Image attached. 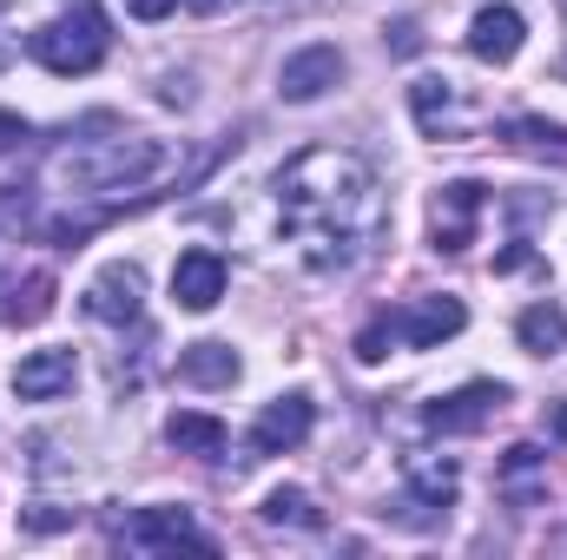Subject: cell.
Instances as JSON below:
<instances>
[{
	"label": "cell",
	"mask_w": 567,
	"mask_h": 560,
	"mask_svg": "<svg viewBox=\"0 0 567 560\" xmlns=\"http://www.w3.org/2000/svg\"><path fill=\"white\" fill-rule=\"evenodd\" d=\"M278 225L297 245V258L310 271H350L357 258H370V245L390 231V198L383 178L370 172V158L337 152V145H310L278 172Z\"/></svg>",
	"instance_id": "6da1fadb"
},
{
	"label": "cell",
	"mask_w": 567,
	"mask_h": 560,
	"mask_svg": "<svg viewBox=\"0 0 567 560\" xmlns=\"http://www.w3.org/2000/svg\"><path fill=\"white\" fill-rule=\"evenodd\" d=\"M53 172H60V185H66L73 198H120V191L158 185V178L172 172V152H165L158 139H145V133L80 139V145H66V152L53 158Z\"/></svg>",
	"instance_id": "7a4b0ae2"
},
{
	"label": "cell",
	"mask_w": 567,
	"mask_h": 560,
	"mask_svg": "<svg viewBox=\"0 0 567 560\" xmlns=\"http://www.w3.org/2000/svg\"><path fill=\"white\" fill-rule=\"evenodd\" d=\"M106 46H113V33H106V13L100 7H73V13H60V20H47V27L27 33V53L47 73H60V80L93 73L106 60Z\"/></svg>",
	"instance_id": "3957f363"
},
{
	"label": "cell",
	"mask_w": 567,
	"mask_h": 560,
	"mask_svg": "<svg viewBox=\"0 0 567 560\" xmlns=\"http://www.w3.org/2000/svg\"><path fill=\"white\" fill-rule=\"evenodd\" d=\"M482 211H488V185H475V178L442 185V191L429 198V238H435V251L462 258V251L475 245V231H482Z\"/></svg>",
	"instance_id": "277c9868"
},
{
	"label": "cell",
	"mask_w": 567,
	"mask_h": 560,
	"mask_svg": "<svg viewBox=\"0 0 567 560\" xmlns=\"http://www.w3.org/2000/svg\"><path fill=\"white\" fill-rule=\"evenodd\" d=\"M410 113H416V126H423L429 139H468L475 133V106L462 100V86L455 80H435V73H423L416 86H410Z\"/></svg>",
	"instance_id": "5b68a950"
},
{
	"label": "cell",
	"mask_w": 567,
	"mask_h": 560,
	"mask_svg": "<svg viewBox=\"0 0 567 560\" xmlns=\"http://www.w3.org/2000/svg\"><path fill=\"white\" fill-rule=\"evenodd\" d=\"M133 554H172V548H198V554H212L218 541L185 515V508H140L133 521H126V535H120Z\"/></svg>",
	"instance_id": "8992f818"
},
{
	"label": "cell",
	"mask_w": 567,
	"mask_h": 560,
	"mask_svg": "<svg viewBox=\"0 0 567 560\" xmlns=\"http://www.w3.org/2000/svg\"><path fill=\"white\" fill-rule=\"evenodd\" d=\"M502 409H508V390L502 383H462L455 396H435L423 409V422L435 435H475V428H488Z\"/></svg>",
	"instance_id": "52a82bcc"
},
{
	"label": "cell",
	"mask_w": 567,
	"mask_h": 560,
	"mask_svg": "<svg viewBox=\"0 0 567 560\" xmlns=\"http://www.w3.org/2000/svg\"><path fill=\"white\" fill-rule=\"evenodd\" d=\"M337 80H343V53H337L330 40H317V46H297V53L278 66V93L290 100V106H310V100H323Z\"/></svg>",
	"instance_id": "ba28073f"
},
{
	"label": "cell",
	"mask_w": 567,
	"mask_h": 560,
	"mask_svg": "<svg viewBox=\"0 0 567 560\" xmlns=\"http://www.w3.org/2000/svg\"><path fill=\"white\" fill-rule=\"evenodd\" d=\"M86 317H100V323H140V310H145V271L140 265H106L100 278L86 283Z\"/></svg>",
	"instance_id": "9c48e42d"
},
{
	"label": "cell",
	"mask_w": 567,
	"mask_h": 560,
	"mask_svg": "<svg viewBox=\"0 0 567 560\" xmlns=\"http://www.w3.org/2000/svg\"><path fill=\"white\" fill-rule=\"evenodd\" d=\"M310 428H317V403H310L303 390H290L278 403H265V416L251 422V448H258V455H290Z\"/></svg>",
	"instance_id": "30bf717a"
},
{
	"label": "cell",
	"mask_w": 567,
	"mask_h": 560,
	"mask_svg": "<svg viewBox=\"0 0 567 560\" xmlns=\"http://www.w3.org/2000/svg\"><path fill=\"white\" fill-rule=\"evenodd\" d=\"M495 495L508 501V508H542L548 501V455L535 448V442H515L502 462H495Z\"/></svg>",
	"instance_id": "8fae6325"
},
{
	"label": "cell",
	"mask_w": 567,
	"mask_h": 560,
	"mask_svg": "<svg viewBox=\"0 0 567 560\" xmlns=\"http://www.w3.org/2000/svg\"><path fill=\"white\" fill-rule=\"evenodd\" d=\"M462 323H468L462 297H416V303L396 310V336H403L410 350H435V343L462 336Z\"/></svg>",
	"instance_id": "7c38bea8"
},
{
	"label": "cell",
	"mask_w": 567,
	"mask_h": 560,
	"mask_svg": "<svg viewBox=\"0 0 567 560\" xmlns=\"http://www.w3.org/2000/svg\"><path fill=\"white\" fill-rule=\"evenodd\" d=\"M522 40H528V20H522L515 7H502V0L468 20V53H475L482 66H508V60L522 53Z\"/></svg>",
	"instance_id": "4fadbf2b"
},
{
	"label": "cell",
	"mask_w": 567,
	"mask_h": 560,
	"mask_svg": "<svg viewBox=\"0 0 567 560\" xmlns=\"http://www.w3.org/2000/svg\"><path fill=\"white\" fill-rule=\"evenodd\" d=\"M73 376H80V356L73 350H33V356L13 363V396L20 403H53V396L73 390Z\"/></svg>",
	"instance_id": "5bb4252c"
},
{
	"label": "cell",
	"mask_w": 567,
	"mask_h": 560,
	"mask_svg": "<svg viewBox=\"0 0 567 560\" xmlns=\"http://www.w3.org/2000/svg\"><path fill=\"white\" fill-rule=\"evenodd\" d=\"M172 297H178V310H212L218 297H225V258L218 251H185L178 265H172Z\"/></svg>",
	"instance_id": "9a60e30c"
},
{
	"label": "cell",
	"mask_w": 567,
	"mask_h": 560,
	"mask_svg": "<svg viewBox=\"0 0 567 560\" xmlns=\"http://www.w3.org/2000/svg\"><path fill=\"white\" fill-rule=\"evenodd\" d=\"M403 481H410V501H423V508H455V488H462V468H455V455H403Z\"/></svg>",
	"instance_id": "2e32d148"
},
{
	"label": "cell",
	"mask_w": 567,
	"mask_h": 560,
	"mask_svg": "<svg viewBox=\"0 0 567 560\" xmlns=\"http://www.w3.org/2000/svg\"><path fill=\"white\" fill-rule=\"evenodd\" d=\"M178 383H192V390H231L238 383V350L231 343H185L178 350Z\"/></svg>",
	"instance_id": "e0dca14e"
},
{
	"label": "cell",
	"mask_w": 567,
	"mask_h": 560,
	"mask_svg": "<svg viewBox=\"0 0 567 560\" xmlns=\"http://www.w3.org/2000/svg\"><path fill=\"white\" fill-rule=\"evenodd\" d=\"M165 442L178 448V455H198V462H218L225 455V422L218 416H205V409H178V416L165 422Z\"/></svg>",
	"instance_id": "ac0fdd59"
},
{
	"label": "cell",
	"mask_w": 567,
	"mask_h": 560,
	"mask_svg": "<svg viewBox=\"0 0 567 560\" xmlns=\"http://www.w3.org/2000/svg\"><path fill=\"white\" fill-rule=\"evenodd\" d=\"M515 336H522L528 356H561L567 350V310L561 303H528L515 317Z\"/></svg>",
	"instance_id": "d6986e66"
},
{
	"label": "cell",
	"mask_w": 567,
	"mask_h": 560,
	"mask_svg": "<svg viewBox=\"0 0 567 560\" xmlns=\"http://www.w3.org/2000/svg\"><path fill=\"white\" fill-rule=\"evenodd\" d=\"M40 317H53V278H47V271L20 278L7 290V303H0V323H13V330H27V323H40Z\"/></svg>",
	"instance_id": "ffe728a7"
},
{
	"label": "cell",
	"mask_w": 567,
	"mask_h": 560,
	"mask_svg": "<svg viewBox=\"0 0 567 560\" xmlns=\"http://www.w3.org/2000/svg\"><path fill=\"white\" fill-rule=\"evenodd\" d=\"M502 145H515V152H535V158H567V126L515 113V120L502 126Z\"/></svg>",
	"instance_id": "44dd1931"
},
{
	"label": "cell",
	"mask_w": 567,
	"mask_h": 560,
	"mask_svg": "<svg viewBox=\"0 0 567 560\" xmlns=\"http://www.w3.org/2000/svg\"><path fill=\"white\" fill-rule=\"evenodd\" d=\"M265 521H271V528H303V535H317V528H323V515L310 508V495H303V488H278V495L265 501Z\"/></svg>",
	"instance_id": "7402d4cb"
},
{
	"label": "cell",
	"mask_w": 567,
	"mask_h": 560,
	"mask_svg": "<svg viewBox=\"0 0 567 560\" xmlns=\"http://www.w3.org/2000/svg\"><path fill=\"white\" fill-rule=\"evenodd\" d=\"M390 343H396V310H383V317H370V323H363L357 356H363V363H383V356H390Z\"/></svg>",
	"instance_id": "603a6c76"
},
{
	"label": "cell",
	"mask_w": 567,
	"mask_h": 560,
	"mask_svg": "<svg viewBox=\"0 0 567 560\" xmlns=\"http://www.w3.org/2000/svg\"><path fill=\"white\" fill-rule=\"evenodd\" d=\"M20 145H27V120L0 106V158H7V152H20Z\"/></svg>",
	"instance_id": "cb8c5ba5"
},
{
	"label": "cell",
	"mask_w": 567,
	"mask_h": 560,
	"mask_svg": "<svg viewBox=\"0 0 567 560\" xmlns=\"http://www.w3.org/2000/svg\"><path fill=\"white\" fill-rule=\"evenodd\" d=\"M172 7H178V0H126V13H133V20H165Z\"/></svg>",
	"instance_id": "d4e9b609"
},
{
	"label": "cell",
	"mask_w": 567,
	"mask_h": 560,
	"mask_svg": "<svg viewBox=\"0 0 567 560\" xmlns=\"http://www.w3.org/2000/svg\"><path fill=\"white\" fill-rule=\"evenodd\" d=\"M390 33H396V40H390V46H396V53H416V46H423V33H416V20H396V27H390Z\"/></svg>",
	"instance_id": "484cf974"
},
{
	"label": "cell",
	"mask_w": 567,
	"mask_h": 560,
	"mask_svg": "<svg viewBox=\"0 0 567 560\" xmlns=\"http://www.w3.org/2000/svg\"><path fill=\"white\" fill-rule=\"evenodd\" d=\"M555 435H567V403H561V409H555Z\"/></svg>",
	"instance_id": "4316f807"
}]
</instances>
